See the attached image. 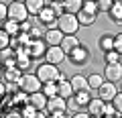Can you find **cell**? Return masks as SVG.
Listing matches in <instances>:
<instances>
[{
	"label": "cell",
	"mask_w": 122,
	"mask_h": 118,
	"mask_svg": "<svg viewBox=\"0 0 122 118\" xmlns=\"http://www.w3.org/2000/svg\"><path fill=\"white\" fill-rule=\"evenodd\" d=\"M37 75H39V79L43 83H47V82H59V79H63V73L59 71V65H53V63H49V61H45V63H41V65H37V71H35Z\"/></svg>",
	"instance_id": "obj_1"
},
{
	"label": "cell",
	"mask_w": 122,
	"mask_h": 118,
	"mask_svg": "<svg viewBox=\"0 0 122 118\" xmlns=\"http://www.w3.org/2000/svg\"><path fill=\"white\" fill-rule=\"evenodd\" d=\"M79 21H77V14H69V12H65V14H61L59 16V21H57V29H59L63 35H75V33L79 31Z\"/></svg>",
	"instance_id": "obj_2"
},
{
	"label": "cell",
	"mask_w": 122,
	"mask_h": 118,
	"mask_svg": "<svg viewBox=\"0 0 122 118\" xmlns=\"http://www.w3.org/2000/svg\"><path fill=\"white\" fill-rule=\"evenodd\" d=\"M90 59H92V51L86 45H79L75 51H71L69 55H67V61H69L71 65H75V67H86L87 63H90Z\"/></svg>",
	"instance_id": "obj_3"
},
{
	"label": "cell",
	"mask_w": 122,
	"mask_h": 118,
	"mask_svg": "<svg viewBox=\"0 0 122 118\" xmlns=\"http://www.w3.org/2000/svg\"><path fill=\"white\" fill-rule=\"evenodd\" d=\"M18 86H20V90L26 92V94H35V92H41V90H43V82L39 79V75L37 73H29V71L20 77Z\"/></svg>",
	"instance_id": "obj_4"
},
{
	"label": "cell",
	"mask_w": 122,
	"mask_h": 118,
	"mask_svg": "<svg viewBox=\"0 0 122 118\" xmlns=\"http://www.w3.org/2000/svg\"><path fill=\"white\" fill-rule=\"evenodd\" d=\"M29 10H26L25 2H10L8 4V18L10 21H16V22H25L29 21Z\"/></svg>",
	"instance_id": "obj_5"
},
{
	"label": "cell",
	"mask_w": 122,
	"mask_h": 118,
	"mask_svg": "<svg viewBox=\"0 0 122 118\" xmlns=\"http://www.w3.org/2000/svg\"><path fill=\"white\" fill-rule=\"evenodd\" d=\"M47 49H49V45L45 43L43 39H33V41H30V43L25 47V51L29 53L33 59H41V57L45 59V53H47Z\"/></svg>",
	"instance_id": "obj_6"
},
{
	"label": "cell",
	"mask_w": 122,
	"mask_h": 118,
	"mask_svg": "<svg viewBox=\"0 0 122 118\" xmlns=\"http://www.w3.org/2000/svg\"><path fill=\"white\" fill-rule=\"evenodd\" d=\"M37 21H39L41 26H47V29H57V21H59V16L53 12L51 6H45V10L37 16Z\"/></svg>",
	"instance_id": "obj_7"
},
{
	"label": "cell",
	"mask_w": 122,
	"mask_h": 118,
	"mask_svg": "<svg viewBox=\"0 0 122 118\" xmlns=\"http://www.w3.org/2000/svg\"><path fill=\"white\" fill-rule=\"evenodd\" d=\"M67 59V53L61 49V45H55V47H49L47 53H45V61L53 63V65H59Z\"/></svg>",
	"instance_id": "obj_8"
},
{
	"label": "cell",
	"mask_w": 122,
	"mask_h": 118,
	"mask_svg": "<svg viewBox=\"0 0 122 118\" xmlns=\"http://www.w3.org/2000/svg\"><path fill=\"white\" fill-rule=\"evenodd\" d=\"M106 82H122V63H106L104 67Z\"/></svg>",
	"instance_id": "obj_9"
},
{
	"label": "cell",
	"mask_w": 122,
	"mask_h": 118,
	"mask_svg": "<svg viewBox=\"0 0 122 118\" xmlns=\"http://www.w3.org/2000/svg\"><path fill=\"white\" fill-rule=\"evenodd\" d=\"M118 92H120V90L116 87V83H114V82H104V83H102V87L98 90V98H102L104 102H112L114 96H116Z\"/></svg>",
	"instance_id": "obj_10"
},
{
	"label": "cell",
	"mask_w": 122,
	"mask_h": 118,
	"mask_svg": "<svg viewBox=\"0 0 122 118\" xmlns=\"http://www.w3.org/2000/svg\"><path fill=\"white\" fill-rule=\"evenodd\" d=\"M63 33L59 31V29H45V35H43V41L49 45V47H55V45H61V41H63Z\"/></svg>",
	"instance_id": "obj_11"
},
{
	"label": "cell",
	"mask_w": 122,
	"mask_h": 118,
	"mask_svg": "<svg viewBox=\"0 0 122 118\" xmlns=\"http://www.w3.org/2000/svg\"><path fill=\"white\" fill-rule=\"evenodd\" d=\"M47 112H67V100L61 96H53L47 102Z\"/></svg>",
	"instance_id": "obj_12"
},
{
	"label": "cell",
	"mask_w": 122,
	"mask_h": 118,
	"mask_svg": "<svg viewBox=\"0 0 122 118\" xmlns=\"http://www.w3.org/2000/svg\"><path fill=\"white\" fill-rule=\"evenodd\" d=\"M16 57H18V53L14 51L12 47L2 49V53H0V59H2V67H16Z\"/></svg>",
	"instance_id": "obj_13"
},
{
	"label": "cell",
	"mask_w": 122,
	"mask_h": 118,
	"mask_svg": "<svg viewBox=\"0 0 122 118\" xmlns=\"http://www.w3.org/2000/svg\"><path fill=\"white\" fill-rule=\"evenodd\" d=\"M90 100H92L90 90H83V92H75V94H73V98H71V104H73L75 108H87Z\"/></svg>",
	"instance_id": "obj_14"
},
{
	"label": "cell",
	"mask_w": 122,
	"mask_h": 118,
	"mask_svg": "<svg viewBox=\"0 0 122 118\" xmlns=\"http://www.w3.org/2000/svg\"><path fill=\"white\" fill-rule=\"evenodd\" d=\"M22 71L18 69V67H2V79L4 82H12V83H18L22 77Z\"/></svg>",
	"instance_id": "obj_15"
},
{
	"label": "cell",
	"mask_w": 122,
	"mask_h": 118,
	"mask_svg": "<svg viewBox=\"0 0 122 118\" xmlns=\"http://www.w3.org/2000/svg\"><path fill=\"white\" fill-rule=\"evenodd\" d=\"M47 102H49V98L43 92H35V94H30V98H29V104L37 110H47Z\"/></svg>",
	"instance_id": "obj_16"
},
{
	"label": "cell",
	"mask_w": 122,
	"mask_h": 118,
	"mask_svg": "<svg viewBox=\"0 0 122 118\" xmlns=\"http://www.w3.org/2000/svg\"><path fill=\"white\" fill-rule=\"evenodd\" d=\"M57 87H59V96L61 98H65V100H71L73 98V94H75V90H73V86H71V82L69 79H59L57 82Z\"/></svg>",
	"instance_id": "obj_17"
},
{
	"label": "cell",
	"mask_w": 122,
	"mask_h": 118,
	"mask_svg": "<svg viewBox=\"0 0 122 118\" xmlns=\"http://www.w3.org/2000/svg\"><path fill=\"white\" fill-rule=\"evenodd\" d=\"M25 4H26V10H29L30 16H39L47 6V0H26Z\"/></svg>",
	"instance_id": "obj_18"
},
{
	"label": "cell",
	"mask_w": 122,
	"mask_h": 118,
	"mask_svg": "<svg viewBox=\"0 0 122 118\" xmlns=\"http://www.w3.org/2000/svg\"><path fill=\"white\" fill-rule=\"evenodd\" d=\"M104 104H106V102L102 100V98H92L86 110H87L90 116H102V112H104Z\"/></svg>",
	"instance_id": "obj_19"
},
{
	"label": "cell",
	"mask_w": 122,
	"mask_h": 118,
	"mask_svg": "<svg viewBox=\"0 0 122 118\" xmlns=\"http://www.w3.org/2000/svg\"><path fill=\"white\" fill-rule=\"evenodd\" d=\"M79 45H81V43H79V39L75 35H65V37H63V41H61V49H63L67 55H69L71 51H75Z\"/></svg>",
	"instance_id": "obj_20"
},
{
	"label": "cell",
	"mask_w": 122,
	"mask_h": 118,
	"mask_svg": "<svg viewBox=\"0 0 122 118\" xmlns=\"http://www.w3.org/2000/svg\"><path fill=\"white\" fill-rule=\"evenodd\" d=\"M98 47H100L102 53H108L114 49V35L112 33H104V35H100V39H98Z\"/></svg>",
	"instance_id": "obj_21"
},
{
	"label": "cell",
	"mask_w": 122,
	"mask_h": 118,
	"mask_svg": "<svg viewBox=\"0 0 122 118\" xmlns=\"http://www.w3.org/2000/svg\"><path fill=\"white\" fill-rule=\"evenodd\" d=\"M16 53H18V57H16V67H18L20 71H26L30 65H33V57H30L25 49H20V51H16Z\"/></svg>",
	"instance_id": "obj_22"
},
{
	"label": "cell",
	"mask_w": 122,
	"mask_h": 118,
	"mask_svg": "<svg viewBox=\"0 0 122 118\" xmlns=\"http://www.w3.org/2000/svg\"><path fill=\"white\" fill-rule=\"evenodd\" d=\"M71 86H73L75 92H83V90H90V86H87V75H81V73H75L73 77L69 79Z\"/></svg>",
	"instance_id": "obj_23"
},
{
	"label": "cell",
	"mask_w": 122,
	"mask_h": 118,
	"mask_svg": "<svg viewBox=\"0 0 122 118\" xmlns=\"http://www.w3.org/2000/svg\"><path fill=\"white\" fill-rule=\"evenodd\" d=\"M29 98H30V94L22 92V90H18L16 94H12V102H14V108L22 110L25 106H29Z\"/></svg>",
	"instance_id": "obj_24"
},
{
	"label": "cell",
	"mask_w": 122,
	"mask_h": 118,
	"mask_svg": "<svg viewBox=\"0 0 122 118\" xmlns=\"http://www.w3.org/2000/svg\"><path fill=\"white\" fill-rule=\"evenodd\" d=\"M2 29H4L10 37H18V35H20V22L10 21V18H6V21L2 22Z\"/></svg>",
	"instance_id": "obj_25"
},
{
	"label": "cell",
	"mask_w": 122,
	"mask_h": 118,
	"mask_svg": "<svg viewBox=\"0 0 122 118\" xmlns=\"http://www.w3.org/2000/svg\"><path fill=\"white\" fill-rule=\"evenodd\" d=\"M104 82H106L104 73H90V75H87V86H90V90H96V92H98Z\"/></svg>",
	"instance_id": "obj_26"
},
{
	"label": "cell",
	"mask_w": 122,
	"mask_h": 118,
	"mask_svg": "<svg viewBox=\"0 0 122 118\" xmlns=\"http://www.w3.org/2000/svg\"><path fill=\"white\" fill-rule=\"evenodd\" d=\"M77 21L81 26H92L94 22L98 21V14H92V12H86V10H79L77 12Z\"/></svg>",
	"instance_id": "obj_27"
},
{
	"label": "cell",
	"mask_w": 122,
	"mask_h": 118,
	"mask_svg": "<svg viewBox=\"0 0 122 118\" xmlns=\"http://www.w3.org/2000/svg\"><path fill=\"white\" fill-rule=\"evenodd\" d=\"M63 8L69 14H77L79 10L83 8V0H65V2H63Z\"/></svg>",
	"instance_id": "obj_28"
},
{
	"label": "cell",
	"mask_w": 122,
	"mask_h": 118,
	"mask_svg": "<svg viewBox=\"0 0 122 118\" xmlns=\"http://www.w3.org/2000/svg\"><path fill=\"white\" fill-rule=\"evenodd\" d=\"M108 16H110V21H112V22H116V25H122V4L114 2V6L110 8Z\"/></svg>",
	"instance_id": "obj_29"
},
{
	"label": "cell",
	"mask_w": 122,
	"mask_h": 118,
	"mask_svg": "<svg viewBox=\"0 0 122 118\" xmlns=\"http://www.w3.org/2000/svg\"><path fill=\"white\" fill-rule=\"evenodd\" d=\"M41 92H43L47 98L59 96V87H57V82H47V83H43V90H41Z\"/></svg>",
	"instance_id": "obj_30"
},
{
	"label": "cell",
	"mask_w": 122,
	"mask_h": 118,
	"mask_svg": "<svg viewBox=\"0 0 122 118\" xmlns=\"http://www.w3.org/2000/svg\"><path fill=\"white\" fill-rule=\"evenodd\" d=\"M120 53L116 51V49H112V51H108V53H104V61L106 63H120Z\"/></svg>",
	"instance_id": "obj_31"
},
{
	"label": "cell",
	"mask_w": 122,
	"mask_h": 118,
	"mask_svg": "<svg viewBox=\"0 0 122 118\" xmlns=\"http://www.w3.org/2000/svg\"><path fill=\"white\" fill-rule=\"evenodd\" d=\"M10 43H12V37L2 29V31H0V49H8Z\"/></svg>",
	"instance_id": "obj_32"
},
{
	"label": "cell",
	"mask_w": 122,
	"mask_h": 118,
	"mask_svg": "<svg viewBox=\"0 0 122 118\" xmlns=\"http://www.w3.org/2000/svg\"><path fill=\"white\" fill-rule=\"evenodd\" d=\"M86 12H92V14H100V10H98V2H94V0H83V8Z\"/></svg>",
	"instance_id": "obj_33"
},
{
	"label": "cell",
	"mask_w": 122,
	"mask_h": 118,
	"mask_svg": "<svg viewBox=\"0 0 122 118\" xmlns=\"http://www.w3.org/2000/svg\"><path fill=\"white\" fill-rule=\"evenodd\" d=\"M114 6V0H98V10L100 12H110V8Z\"/></svg>",
	"instance_id": "obj_34"
},
{
	"label": "cell",
	"mask_w": 122,
	"mask_h": 118,
	"mask_svg": "<svg viewBox=\"0 0 122 118\" xmlns=\"http://www.w3.org/2000/svg\"><path fill=\"white\" fill-rule=\"evenodd\" d=\"M20 112H22V116H25V118H37L39 110H37V108H33V106L29 104V106H25V108H22Z\"/></svg>",
	"instance_id": "obj_35"
},
{
	"label": "cell",
	"mask_w": 122,
	"mask_h": 118,
	"mask_svg": "<svg viewBox=\"0 0 122 118\" xmlns=\"http://www.w3.org/2000/svg\"><path fill=\"white\" fill-rule=\"evenodd\" d=\"M102 116H118V112H116V108H114V104L112 102H106L104 104V112H102Z\"/></svg>",
	"instance_id": "obj_36"
},
{
	"label": "cell",
	"mask_w": 122,
	"mask_h": 118,
	"mask_svg": "<svg viewBox=\"0 0 122 118\" xmlns=\"http://www.w3.org/2000/svg\"><path fill=\"white\" fill-rule=\"evenodd\" d=\"M112 104H114V108H116V112H118V114L122 116V92H118L116 96H114Z\"/></svg>",
	"instance_id": "obj_37"
},
{
	"label": "cell",
	"mask_w": 122,
	"mask_h": 118,
	"mask_svg": "<svg viewBox=\"0 0 122 118\" xmlns=\"http://www.w3.org/2000/svg\"><path fill=\"white\" fill-rule=\"evenodd\" d=\"M43 35H45L43 29H41V26H37V25H33V29H30V37H33V39H41Z\"/></svg>",
	"instance_id": "obj_38"
},
{
	"label": "cell",
	"mask_w": 122,
	"mask_h": 118,
	"mask_svg": "<svg viewBox=\"0 0 122 118\" xmlns=\"http://www.w3.org/2000/svg\"><path fill=\"white\" fill-rule=\"evenodd\" d=\"M2 118H25V116H22V112H20V110H16V108H14V110H8L6 114H2Z\"/></svg>",
	"instance_id": "obj_39"
},
{
	"label": "cell",
	"mask_w": 122,
	"mask_h": 118,
	"mask_svg": "<svg viewBox=\"0 0 122 118\" xmlns=\"http://www.w3.org/2000/svg\"><path fill=\"white\" fill-rule=\"evenodd\" d=\"M114 49H116V51L122 55V33L114 35Z\"/></svg>",
	"instance_id": "obj_40"
},
{
	"label": "cell",
	"mask_w": 122,
	"mask_h": 118,
	"mask_svg": "<svg viewBox=\"0 0 122 118\" xmlns=\"http://www.w3.org/2000/svg\"><path fill=\"white\" fill-rule=\"evenodd\" d=\"M6 18H8V4H4V2H2V4H0V21L4 22Z\"/></svg>",
	"instance_id": "obj_41"
},
{
	"label": "cell",
	"mask_w": 122,
	"mask_h": 118,
	"mask_svg": "<svg viewBox=\"0 0 122 118\" xmlns=\"http://www.w3.org/2000/svg\"><path fill=\"white\" fill-rule=\"evenodd\" d=\"M30 29H33V25H30L29 21L20 22V33H29V35H30Z\"/></svg>",
	"instance_id": "obj_42"
},
{
	"label": "cell",
	"mask_w": 122,
	"mask_h": 118,
	"mask_svg": "<svg viewBox=\"0 0 122 118\" xmlns=\"http://www.w3.org/2000/svg\"><path fill=\"white\" fill-rule=\"evenodd\" d=\"M71 118H90V114H87V110H79V112H75Z\"/></svg>",
	"instance_id": "obj_43"
},
{
	"label": "cell",
	"mask_w": 122,
	"mask_h": 118,
	"mask_svg": "<svg viewBox=\"0 0 122 118\" xmlns=\"http://www.w3.org/2000/svg\"><path fill=\"white\" fill-rule=\"evenodd\" d=\"M49 118H69V116H67V112H51Z\"/></svg>",
	"instance_id": "obj_44"
},
{
	"label": "cell",
	"mask_w": 122,
	"mask_h": 118,
	"mask_svg": "<svg viewBox=\"0 0 122 118\" xmlns=\"http://www.w3.org/2000/svg\"><path fill=\"white\" fill-rule=\"evenodd\" d=\"M47 2H61V4H63V2H65V0H47Z\"/></svg>",
	"instance_id": "obj_45"
},
{
	"label": "cell",
	"mask_w": 122,
	"mask_h": 118,
	"mask_svg": "<svg viewBox=\"0 0 122 118\" xmlns=\"http://www.w3.org/2000/svg\"><path fill=\"white\" fill-rule=\"evenodd\" d=\"M106 118H122V116H120V114H118V116H106Z\"/></svg>",
	"instance_id": "obj_46"
},
{
	"label": "cell",
	"mask_w": 122,
	"mask_h": 118,
	"mask_svg": "<svg viewBox=\"0 0 122 118\" xmlns=\"http://www.w3.org/2000/svg\"><path fill=\"white\" fill-rule=\"evenodd\" d=\"M12 2H26V0H12Z\"/></svg>",
	"instance_id": "obj_47"
},
{
	"label": "cell",
	"mask_w": 122,
	"mask_h": 118,
	"mask_svg": "<svg viewBox=\"0 0 122 118\" xmlns=\"http://www.w3.org/2000/svg\"><path fill=\"white\" fill-rule=\"evenodd\" d=\"M90 118H104V116H90Z\"/></svg>",
	"instance_id": "obj_48"
},
{
	"label": "cell",
	"mask_w": 122,
	"mask_h": 118,
	"mask_svg": "<svg viewBox=\"0 0 122 118\" xmlns=\"http://www.w3.org/2000/svg\"><path fill=\"white\" fill-rule=\"evenodd\" d=\"M114 2H118V4H122V0H114Z\"/></svg>",
	"instance_id": "obj_49"
},
{
	"label": "cell",
	"mask_w": 122,
	"mask_h": 118,
	"mask_svg": "<svg viewBox=\"0 0 122 118\" xmlns=\"http://www.w3.org/2000/svg\"><path fill=\"white\" fill-rule=\"evenodd\" d=\"M120 92H122V82H120Z\"/></svg>",
	"instance_id": "obj_50"
},
{
	"label": "cell",
	"mask_w": 122,
	"mask_h": 118,
	"mask_svg": "<svg viewBox=\"0 0 122 118\" xmlns=\"http://www.w3.org/2000/svg\"><path fill=\"white\" fill-rule=\"evenodd\" d=\"M94 2H98V0H94Z\"/></svg>",
	"instance_id": "obj_51"
}]
</instances>
